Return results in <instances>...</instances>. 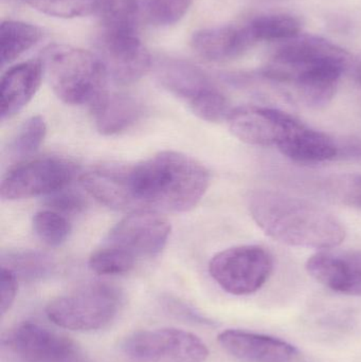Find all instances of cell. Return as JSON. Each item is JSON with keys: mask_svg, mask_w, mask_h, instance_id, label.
Wrapping results in <instances>:
<instances>
[{"mask_svg": "<svg viewBox=\"0 0 361 362\" xmlns=\"http://www.w3.org/2000/svg\"><path fill=\"white\" fill-rule=\"evenodd\" d=\"M137 259L118 247L105 246L95 251L89 259V268L100 276H118L131 272Z\"/></svg>", "mask_w": 361, "mask_h": 362, "instance_id": "obj_25", "label": "cell"}, {"mask_svg": "<svg viewBox=\"0 0 361 362\" xmlns=\"http://www.w3.org/2000/svg\"><path fill=\"white\" fill-rule=\"evenodd\" d=\"M97 202L121 211L187 212L209 187L203 165L182 153L161 152L133 165L95 168L81 176Z\"/></svg>", "mask_w": 361, "mask_h": 362, "instance_id": "obj_1", "label": "cell"}, {"mask_svg": "<svg viewBox=\"0 0 361 362\" xmlns=\"http://www.w3.org/2000/svg\"><path fill=\"white\" fill-rule=\"evenodd\" d=\"M326 191L336 202L361 211V174L333 176L326 181Z\"/></svg>", "mask_w": 361, "mask_h": 362, "instance_id": "obj_29", "label": "cell"}, {"mask_svg": "<svg viewBox=\"0 0 361 362\" xmlns=\"http://www.w3.org/2000/svg\"><path fill=\"white\" fill-rule=\"evenodd\" d=\"M1 266L21 280L37 281L50 276L55 263L51 255L42 251L10 250L2 252Z\"/></svg>", "mask_w": 361, "mask_h": 362, "instance_id": "obj_20", "label": "cell"}, {"mask_svg": "<svg viewBox=\"0 0 361 362\" xmlns=\"http://www.w3.org/2000/svg\"><path fill=\"white\" fill-rule=\"evenodd\" d=\"M47 206L55 212L76 214L84 210L85 200L80 194L72 191H59L51 194L47 200Z\"/></svg>", "mask_w": 361, "mask_h": 362, "instance_id": "obj_30", "label": "cell"}, {"mask_svg": "<svg viewBox=\"0 0 361 362\" xmlns=\"http://www.w3.org/2000/svg\"><path fill=\"white\" fill-rule=\"evenodd\" d=\"M171 225L155 211H136L119 221L108 234L105 245L118 247L136 259L155 257L167 245Z\"/></svg>", "mask_w": 361, "mask_h": 362, "instance_id": "obj_11", "label": "cell"}, {"mask_svg": "<svg viewBox=\"0 0 361 362\" xmlns=\"http://www.w3.org/2000/svg\"><path fill=\"white\" fill-rule=\"evenodd\" d=\"M189 104L192 112L207 122L228 120L232 112L226 95L215 86L208 89Z\"/></svg>", "mask_w": 361, "mask_h": 362, "instance_id": "obj_28", "label": "cell"}, {"mask_svg": "<svg viewBox=\"0 0 361 362\" xmlns=\"http://www.w3.org/2000/svg\"><path fill=\"white\" fill-rule=\"evenodd\" d=\"M44 14L61 18L97 14L102 0H21Z\"/></svg>", "mask_w": 361, "mask_h": 362, "instance_id": "obj_26", "label": "cell"}, {"mask_svg": "<svg viewBox=\"0 0 361 362\" xmlns=\"http://www.w3.org/2000/svg\"><path fill=\"white\" fill-rule=\"evenodd\" d=\"M122 296L105 283H93L52 300L47 305L49 320L70 331L91 332L107 327L118 315Z\"/></svg>", "mask_w": 361, "mask_h": 362, "instance_id": "obj_5", "label": "cell"}, {"mask_svg": "<svg viewBox=\"0 0 361 362\" xmlns=\"http://www.w3.org/2000/svg\"><path fill=\"white\" fill-rule=\"evenodd\" d=\"M47 127L40 116L28 119L8 146V158L19 161L37 152L46 137Z\"/></svg>", "mask_w": 361, "mask_h": 362, "instance_id": "obj_24", "label": "cell"}, {"mask_svg": "<svg viewBox=\"0 0 361 362\" xmlns=\"http://www.w3.org/2000/svg\"><path fill=\"white\" fill-rule=\"evenodd\" d=\"M305 267L326 288L361 297V250H319L307 259Z\"/></svg>", "mask_w": 361, "mask_h": 362, "instance_id": "obj_12", "label": "cell"}, {"mask_svg": "<svg viewBox=\"0 0 361 362\" xmlns=\"http://www.w3.org/2000/svg\"><path fill=\"white\" fill-rule=\"evenodd\" d=\"M290 115L276 108L245 105L233 108L229 129L237 139L250 146H276Z\"/></svg>", "mask_w": 361, "mask_h": 362, "instance_id": "obj_13", "label": "cell"}, {"mask_svg": "<svg viewBox=\"0 0 361 362\" xmlns=\"http://www.w3.org/2000/svg\"><path fill=\"white\" fill-rule=\"evenodd\" d=\"M40 61L52 90L64 103L91 107L106 93L108 74L97 55L67 45H51Z\"/></svg>", "mask_w": 361, "mask_h": 362, "instance_id": "obj_4", "label": "cell"}, {"mask_svg": "<svg viewBox=\"0 0 361 362\" xmlns=\"http://www.w3.org/2000/svg\"><path fill=\"white\" fill-rule=\"evenodd\" d=\"M42 61L18 64L4 74L0 84V119L12 118L31 101L42 82Z\"/></svg>", "mask_w": 361, "mask_h": 362, "instance_id": "obj_17", "label": "cell"}, {"mask_svg": "<svg viewBox=\"0 0 361 362\" xmlns=\"http://www.w3.org/2000/svg\"><path fill=\"white\" fill-rule=\"evenodd\" d=\"M349 57L345 49L330 40L300 33L276 47L262 74L290 87L304 105L321 108L334 98Z\"/></svg>", "mask_w": 361, "mask_h": 362, "instance_id": "obj_2", "label": "cell"}, {"mask_svg": "<svg viewBox=\"0 0 361 362\" xmlns=\"http://www.w3.org/2000/svg\"><path fill=\"white\" fill-rule=\"evenodd\" d=\"M1 344L2 352L13 362H83L76 342L35 322L15 325Z\"/></svg>", "mask_w": 361, "mask_h": 362, "instance_id": "obj_8", "label": "cell"}, {"mask_svg": "<svg viewBox=\"0 0 361 362\" xmlns=\"http://www.w3.org/2000/svg\"><path fill=\"white\" fill-rule=\"evenodd\" d=\"M97 57L108 76L118 84H131L152 66V59L137 31L101 29L97 38Z\"/></svg>", "mask_w": 361, "mask_h": 362, "instance_id": "obj_10", "label": "cell"}, {"mask_svg": "<svg viewBox=\"0 0 361 362\" xmlns=\"http://www.w3.org/2000/svg\"><path fill=\"white\" fill-rule=\"evenodd\" d=\"M95 127L102 135L121 133L135 124L143 114L141 104L126 95L106 91L93 106Z\"/></svg>", "mask_w": 361, "mask_h": 362, "instance_id": "obj_18", "label": "cell"}, {"mask_svg": "<svg viewBox=\"0 0 361 362\" xmlns=\"http://www.w3.org/2000/svg\"><path fill=\"white\" fill-rule=\"evenodd\" d=\"M249 211L267 236L288 246L326 250L337 248L345 238L343 223L330 211L281 192H254Z\"/></svg>", "mask_w": 361, "mask_h": 362, "instance_id": "obj_3", "label": "cell"}, {"mask_svg": "<svg viewBox=\"0 0 361 362\" xmlns=\"http://www.w3.org/2000/svg\"><path fill=\"white\" fill-rule=\"evenodd\" d=\"M156 74L165 89L189 103L214 86L199 67L182 59H160L156 64Z\"/></svg>", "mask_w": 361, "mask_h": 362, "instance_id": "obj_19", "label": "cell"}, {"mask_svg": "<svg viewBox=\"0 0 361 362\" xmlns=\"http://www.w3.org/2000/svg\"><path fill=\"white\" fill-rule=\"evenodd\" d=\"M254 42H284L300 34V19L288 14H266L247 23Z\"/></svg>", "mask_w": 361, "mask_h": 362, "instance_id": "obj_22", "label": "cell"}, {"mask_svg": "<svg viewBox=\"0 0 361 362\" xmlns=\"http://www.w3.org/2000/svg\"><path fill=\"white\" fill-rule=\"evenodd\" d=\"M193 0H138L140 18L158 27L174 25L186 15Z\"/></svg>", "mask_w": 361, "mask_h": 362, "instance_id": "obj_23", "label": "cell"}, {"mask_svg": "<svg viewBox=\"0 0 361 362\" xmlns=\"http://www.w3.org/2000/svg\"><path fill=\"white\" fill-rule=\"evenodd\" d=\"M256 44L247 23L208 28L196 32L193 49L208 61L224 62L241 57Z\"/></svg>", "mask_w": 361, "mask_h": 362, "instance_id": "obj_16", "label": "cell"}, {"mask_svg": "<svg viewBox=\"0 0 361 362\" xmlns=\"http://www.w3.org/2000/svg\"><path fill=\"white\" fill-rule=\"evenodd\" d=\"M222 348L245 362H290L299 357L296 346L279 338L239 329H227L218 335Z\"/></svg>", "mask_w": 361, "mask_h": 362, "instance_id": "obj_15", "label": "cell"}, {"mask_svg": "<svg viewBox=\"0 0 361 362\" xmlns=\"http://www.w3.org/2000/svg\"><path fill=\"white\" fill-rule=\"evenodd\" d=\"M356 78L361 82V62L358 64L357 67H356Z\"/></svg>", "mask_w": 361, "mask_h": 362, "instance_id": "obj_32", "label": "cell"}, {"mask_svg": "<svg viewBox=\"0 0 361 362\" xmlns=\"http://www.w3.org/2000/svg\"><path fill=\"white\" fill-rule=\"evenodd\" d=\"M33 229L37 238L50 247L61 246L71 231L68 219L53 210L36 213L33 217Z\"/></svg>", "mask_w": 361, "mask_h": 362, "instance_id": "obj_27", "label": "cell"}, {"mask_svg": "<svg viewBox=\"0 0 361 362\" xmlns=\"http://www.w3.org/2000/svg\"><path fill=\"white\" fill-rule=\"evenodd\" d=\"M17 278L8 268L2 267L0 272V310L4 316L14 303L17 293Z\"/></svg>", "mask_w": 361, "mask_h": 362, "instance_id": "obj_31", "label": "cell"}, {"mask_svg": "<svg viewBox=\"0 0 361 362\" xmlns=\"http://www.w3.org/2000/svg\"><path fill=\"white\" fill-rule=\"evenodd\" d=\"M276 146L282 155L301 165L326 163L338 154L332 138L307 127L290 115Z\"/></svg>", "mask_w": 361, "mask_h": 362, "instance_id": "obj_14", "label": "cell"}, {"mask_svg": "<svg viewBox=\"0 0 361 362\" xmlns=\"http://www.w3.org/2000/svg\"><path fill=\"white\" fill-rule=\"evenodd\" d=\"M76 171V165L66 159H35L6 174L0 185V196L4 200H20L53 194L69 185Z\"/></svg>", "mask_w": 361, "mask_h": 362, "instance_id": "obj_9", "label": "cell"}, {"mask_svg": "<svg viewBox=\"0 0 361 362\" xmlns=\"http://www.w3.org/2000/svg\"><path fill=\"white\" fill-rule=\"evenodd\" d=\"M122 350L138 362H205L209 356L201 338L172 327L131 334L123 341Z\"/></svg>", "mask_w": 361, "mask_h": 362, "instance_id": "obj_7", "label": "cell"}, {"mask_svg": "<svg viewBox=\"0 0 361 362\" xmlns=\"http://www.w3.org/2000/svg\"><path fill=\"white\" fill-rule=\"evenodd\" d=\"M42 35V30L31 23L16 21H4L0 27V59L2 67L32 48Z\"/></svg>", "mask_w": 361, "mask_h": 362, "instance_id": "obj_21", "label": "cell"}, {"mask_svg": "<svg viewBox=\"0 0 361 362\" xmlns=\"http://www.w3.org/2000/svg\"><path fill=\"white\" fill-rule=\"evenodd\" d=\"M273 270V257L258 245L232 247L216 253L209 264V272L227 293L251 295L264 286Z\"/></svg>", "mask_w": 361, "mask_h": 362, "instance_id": "obj_6", "label": "cell"}]
</instances>
